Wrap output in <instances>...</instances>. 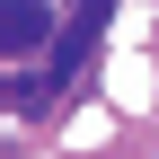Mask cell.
<instances>
[{
	"label": "cell",
	"instance_id": "6da1fadb",
	"mask_svg": "<svg viewBox=\"0 0 159 159\" xmlns=\"http://www.w3.org/2000/svg\"><path fill=\"white\" fill-rule=\"evenodd\" d=\"M97 35H106V0H80V18L53 35V62H44V71H53V80H71L80 62H89V44H97Z\"/></svg>",
	"mask_w": 159,
	"mask_h": 159
},
{
	"label": "cell",
	"instance_id": "7a4b0ae2",
	"mask_svg": "<svg viewBox=\"0 0 159 159\" xmlns=\"http://www.w3.org/2000/svg\"><path fill=\"white\" fill-rule=\"evenodd\" d=\"M44 35H53V9H44V0H9V9H0V44H9V62L35 53Z\"/></svg>",
	"mask_w": 159,
	"mask_h": 159
}]
</instances>
